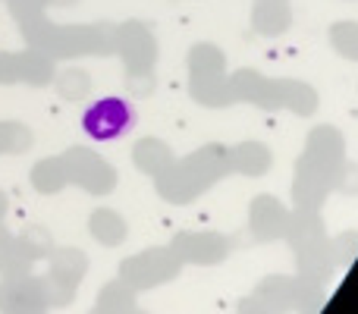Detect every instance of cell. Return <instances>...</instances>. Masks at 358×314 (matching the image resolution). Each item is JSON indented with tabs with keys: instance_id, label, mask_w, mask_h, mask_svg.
Wrapping results in <instances>:
<instances>
[{
	"instance_id": "6da1fadb",
	"label": "cell",
	"mask_w": 358,
	"mask_h": 314,
	"mask_svg": "<svg viewBox=\"0 0 358 314\" xmlns=\"http://www.w3.org/2000/svg\"><path fill=\"white\" fill-rule=\"evenodd\" d=\"M129 123H132L129 104H126V101H117V98H104V101H98V104H92L85 110V120H82L85 132L92 138H98V142L123 136V132L129 129Z\"/></svg>"
}]
</instances>
